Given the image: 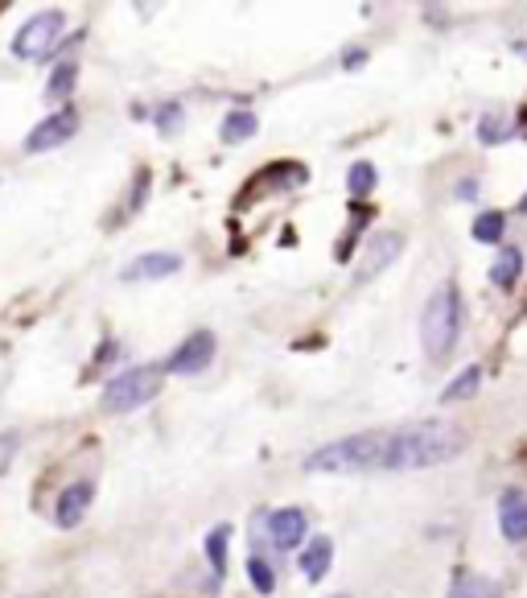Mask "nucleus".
<instances>
[{
    "label": "nucleus",
    "mask_w": 527,
    "mask_h": 598,
    "mask_svg": "<svg viewBox=\"0 0 527 598\" xmlns=\"http://www.w3.org/2000/svg\"><path fill=\"white\" fill-rule=\"evenodd\" d=\"M91 499H95V483H91V479L70 483V487L59 495V504H54V524H59V529H79L87 508H91Z\"/></svg>",
    "instance_id": "nucleus-9"
},
{
    "label": "nucleus",
    "mask_w": 527,
    "mask_h": 598,
    "mask_svg": "<svg viewBox=\"0 0 527 598\" xmlns=\"http://www.w3.org/2000/svg\"><path fill=\"white\" fill-rule=\"evenodd\" d=\"M268 533H272V545L293 554L297 545H305V533H309V520H305L301 508H281V512L268 516Z\"/></svg>",
    "instance_id": "nucleus-11"
},
{
    "label": "nucleus",
    "mask_w": 527,
    "mask_h": 598,
    "mask_svg": "<svg viewBox=\"0 0 527 598\" xmlns=\"http://www.w3.org/2000/svg\"><path fill=\"white\" fill-rule=\"evenodd\" d=\"M346 190H350L355 199H359V194H371V190H375V165H371V162H355V165H350Z\"/></svg>",
    "instance_id": "nucleus-21"
},
{
    "label": "nucleus",
    "mask_w": 527,
    "mask_h": 598,
    "mask_svg": "<svg viewBox=\"0 0 527 598\" xmlns=\"http://www.w3.org/2000/svg\"><path fill=\"white\" fill-rule=\"evenodd\" d=\"M503 227H507V219H503L499 211H487V215H478V219H474V240L494 244V240H503Z\"/></svg>",
    "instance_id": "nucleus-20"
},
{
    "label": "nucleus",
    "mask_w": 527,
    "mask_h": 598,
    "mask_svg": "<svg viewBox=\"0 0 527 598\" xmlns=\"http://www.w3.org/2000/svg\"><path fill=\"white\" fill-rule=\"evenodd\" d=\"M458 194H462V199H478V182L466 178V186H458Z\"/></svg>",
    "instance_id": "nucleus-26"
},
{
    "label": "nucleus",
    "mask_w": 527,
    "mask_h": 598,
    "mask_svg": "<svg viewBox=\"0 0 527 598\" xmlns=\"http://www.w3.org/2000/svg\"><path fill=\"white\" fill-rule=\"evenodd\" d=\"M210 359H215V334H210V330H198V334H190L182 347L165 359V371H173V376H198V371L210 368Z\"/></svg>",
    "instance_id": "nucleus-7"
},
{
    "label": "nucleus",
    "mask_w": 527,
    "mask_h": 598,
    "mask_svg": "<svg viewBox=\"0 0 527 598\" xmlns=\"http://www.w3.org/2000/svg\"><path fill=\"white\" fill-rule=\"evenodd\" d=\"M519 54H524V59H527V46H519Z\"/></svg>",
    "instance_id": "nucleus-27"
},
{
    "label": "nucleus",
    "mask_w": 527,
    "mask_h": 598,
    "mask_svg": "<svg viewBox=\"0 0 527 598\" xmlns=\"http://www.w3.org/2000/svg\"><path fill=\"white\" fill-rule=\"evenodd\" d=\"M301 570L309 582H322L325 574H330V561H334V545H330V536H313L309 545L301 549Z\"/></svg>",
    "instance_id": "nucleus-13"
},
{
    "label": "nucleus",
    "mask_w": 527,
    "mask_h": 598,
    "mask_svg": "<svg viewBox=\"0 0 527 598\" xmlns=\"http://www.w3.org/2000/svg\"><path fill=\"white\" fill-rule=\"evenodd\" d=\"M449 598H499V590L490 586L487 577L458 570V574H453V586H449Z\"/></svg>",
    "instance_id": "nucleus-15"
},
{
    "label": "nucleus",
    "mask_w": 527,
    "mask_h": 598,
    "mask_svg": "<svg viewBox=\"0 0 527 598\" xmlns=\"http://www.w3.org/2000/svg\"><path fill=\"white\" fill-rule=\"evenodd\" d=\"M247 577H252V586H256L260 595H272V590H277V574H272V565L260 561V557L247 561Z\"/></svg>",
    "instance_id": "nucleus-22"
},
{
    "label": "nucleus",
    "mask_w": 527,
    "mask_h": 598,
    "mask_svg": "<svg viewBox=\"0 0 527 598\" xmlns=\"http://www.w3.org/2000/svg\"><path fill=\"white\" fill-rule=\"evenodd\" d=\"M462 330V293L453 281L437 285L428 293L425 314H421V343H425L428 359H446Z\"/></svg>",
    "instance_id": "nucleus-3"
},
{
    "label": "nucleus",
    "mask_w": 527,
    "mask_h": 598,
    "mask_svg": "<svg viewBox=\"0 0 527 598\" xmlns=\"http://www.w3.org/2000/svg\"><path fill=\"white\" fill-rule=\"evenodd\" d=\"M519 272H524V252L519 247H499V256L490 265V281L499 289H511L519 281Z\"/></svg>",
    "instance_id": "nucleus-14"
},
{
    "label": "nucleus",
    "mask_w": 527,
    "mask_h": 598,
    "mask_svg": "<svg viewBox=\"0 0 527 598\" xmlns=\"http://www.w3.org/2000/svg\"><path fill=\"white\" fill-rule=\"evenodd\" d=\"M182 268V256L178 252H144V256H137L132 265L124 268L120 277L124 281H165V277H173Z\"/></svg>",
    "instance_id": "nucleus-12"
},
{
    "label": "nucleus",
    "mask_w": 527,
    "mask_h": 598,
    "mask_svg": "<svg viewBox=\"0 0 527 598\" xmlns=\"http://www.w3.org/2000/svg\"><path fill=\"white\" fill-rule=\"evenodd\" d=\"M334 598H346V595H334Z\"/></svg>",
    "instance_id": "nucleus-28"
},
{
    "label": "nucleus",
    "mask_w": 527,
    "mask_h": 598,
    "mask_svg": "<svg viewBox=\"0 0 527 598\" xmlns=\"http://www.w3.org/2000/svg\"><path fill=\"white\" fill-rule=\"evenodd\" d=\"M17 446H21V437L13 430H4L0 433V474L13 467V458H17Z\"/></svg>",
    "instance_id": "nucleus-23"
},
{
    "label": "nucleus",
    "mask_w": 527,
    "mask_h": 598,
    "mask_svg": "<svg viewBox=\"0 0 527 598\" xmlns=\"http://www.w3.org/2000/svg\"><path fill=\"white\" fill-rule=\"evenodd\" d=\"M524 206H527V203H524Z\"/></svg>",
    "instance_id": "nucleus-29"
},
{
    "label": "nucleus",
    "mask_w": 527,
    "mask_h": 598,
    "mask_svg": "<svg viewBox=\"0 0 527 598\" xmlns=\"http://www.w3.org/2000/svg\"><path fill=\"white\" fill-rule=\"evenodd\" d=\"M75 79H79V66H75V62H59L54 75H50V82H46V100L50 103L66 100V96L75 91Z\"/></svg>",
    "instance_id": "nucleus-17"
},
{
    "label": "nucleus",
    "mask_w": 527,
    "mask_h": 598,
    "mask_svg": "<svg viewBox=\"0 0 527 598\" xmlns=\"http://www.w3.org/2000/svg\"><path fill=\"white\" fill-rule=\"evenodd\" d=\"M499 529L511 545H524L527 540V492L524 487H507L499 495Z\"/></svg>",
    "instance_id": "nucleus-10"
},
{
    "label": "nucleus",
    "mask_w": 527,
    "mask_h": 598,
    "mask_svg": "<svg viewBox=\"0 0 527 598\" xmlns=\"http://www.w3.org/2000/svg\"><path fill=\"white\" fill-rule=\"evenodd\" d=\"M507 132H511V128H507L503 120H483V124H478V137H483L487 144H490V141H503Z\"/></svg>",
    "instance_id": "nucleus-25"
},
{
    "label": "nucleus",
    "mask_w": 527,
    "mask_h": 598,
    "mask_svg": "<svg viewBox=\"0 0 527 598\" xmlns=\"http://www.w3.org/2000/svg\"><path fill=\"white\" fill-rule=\"evenodd\" d=\"M157 128H162V132H178V128H182V107H178V103H165L162 112H157Z\"/></svg>",
    "instance_id": "nucleus-24"
},
{
    "label": "nucleus",
    "mask_w": 527,
    "mask_h": 598,
    "mask_svg": "<svg viewBox=\"0 0 527 598\" xmlns=\"http://www.w3.org/2000/svg\"><path fill=\"white\" fill-rule=\"evenodd\" d=\"M162 368H128L120 371V376H112L107 384H103V396H100V405L103 412H132V409H141V405H149L157 392H162Z\"/></svg>",
    "instance_id": "nucleus-4"
},
{
    "label": "nucleus",
    "mask_w": 527,
    "mask_h": 598,
    "mask_svg": "<svg viewBox=\"0 0 527 598\" xmlns=\"http://www.w3.org/2000/svg\"><path fill=\"white\" fill-rule=\"evenodd\" d=\"M227 540H231V524H219V529H210V536H206V557H210L215 574L227 570Z\"/></svg>",
    "instance_id": "nucleus-19"
},
{
    "label": "nucleus",
    "mask_w": 527,
    "mask_h": 598,
    "mask_svg": "<svg viewBox=\"0 0 527 598\" xmlns=\"http://www.w3.org/2000/svg\"><path fill=\"white\" fill-rule=\"evenodd\" d=\"M75 132H79V112H75V107H59V112H50V116L25 137V153H50V149L70 141Z\"/></svg>",
    "instance_id": "nucleus-6"
},
{
    "label": "nucleus",
    "mask_w": 527,
    "mask_h": 598,
    "mask_svg": "<svg viewBox=\"0 0 527 598\" xmlns=\"http://www.w3.org/2000/svg\"><path fill=\"white\" fill-rule=\"evenodd\" d=\"M62 29H66V17H62L59 9L34 13V17L25 21L17 34H13V54H17V59H25V62L46 59V54L54 50V41L62 38Z\"/></svg>",
    "instance_id": "nucleus-5"
},
{
    "label": "nucleus",
    "mask_w": 527,
    "mask_h": 598,
    "mask_svg": "<svg viewBox=\"0 0 527 598\" xmlns=\"http://www.w3.org/2000/svg\"><path fill=\"white\" fill-rule=\"evenodd\" d=\"M462 450H466V433L441 417L384 430V471H425L458 458Z\"/></svg>",
    "instance_id": "nucleus-1"
},
{
    "label": "nucleus",
    "mask_w": 527,
    "mask_h": 598,
    "mask_svg": "<svg viewBox=\"0 0 527 598\" xmlns=\"http://www.w3.org/2000/svg\"><path fill=\"white\" fill-rule=\"evenodd\" d=\"M256 128H260V120H256L252 112H231V116L219 124V137H223L227 144H235V141H247V137H256Z\"/></svg>",
    "instance_id": "nucleus-18"
},
{
    "label": "nucleus",
    "mask_w": 527,
    "mask_h": 598,
    "mask_svg": "<svg viewBox=\"0 0 527 598\" xmlns=\"http://www.w3.org/2000/svg\"><path fill=\"white\" fill-rule=\"evenodd\" d=\"M305 471L313 474H367V471H384V430L371 433H350L338 437L330 446L305 458Z\"/></svg>",
    "instance_id": "nucleus-2"
},
{
    "label": "nucleus",
    "mask_w": 527,
    "mask_h": 598,
    "mask_svg": "<svg viewBox=\"0 0 527 598\" xmlns=\"http://www.w3.org/2000/svg\"><path fill=\"white\" fill-rule=\"evenodd\" d=\"M400 247H404V236L400 231H375L363 247V260L355 268V281H371V277H380L396 256H400Z\"/></svg>",
    "instance_id": "nucleus-8"
},
{
    "label": "nucleus",
    "mask_w": 527,
    "mask_h": 598,
    "mask_svg": "<svg viewBox=\"0 0 527 598\" xmlns=\"http://www.w3.org/2000/svg\"><path fill=\"white\" fill-rule=\"evenodd\" d=\"M478 384H483V368L470 364V368H462L458 376H453V384L441 392V400H446V405H453V400H470V396L478 392Z\"/></svg>",
    "instance_id": "nucleus-16"
}]
</instances>
